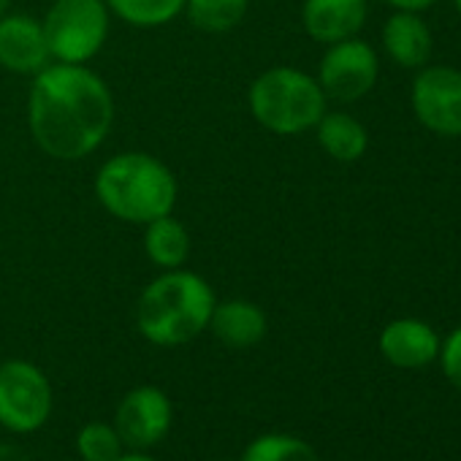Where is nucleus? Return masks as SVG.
<instances>
[{
    "mask_svg": "<svg viewBox=\"0 0 461 461\" xmlns=\"http://www.w3.org/2000/svg\"><path fill=\"white\" fill-rule=\"evenodd\" d=\"M114 125V95L87 66L50 63L28 93V128L36 147L60 163L98 152Z\"/></svg>",
    "mask_w": 461,
    "mask_h": 461,
    "instance_id": "f257e3e1",
    "label": "nucleus"
},
{
    "mask_svg": "<svg viewBox=\"0 0 461 461\" xmlns=\"http://www.w3.org/2000/svg\"><path fill=\"white\" fill-rule=\"evenodd\" d=\"M95 198L120 222L147 225L171 214L179 198L174 171L155 155L125 149L106 158L95 171Z\"/></svg>",
    "mask_w": 461,
    "mask_h": 461,
    "instance_id": "f03ea898",
    "label": "nucleus"
},
{
    "mask_svg": "<svg viewBox=\"0 0 461 461\" xmlns=\"http://www.w3.org/2000/svg\"><path fill=\"white\" fill-rule=\"evenodd\" d=\"M217 296L212 285L190 269L160 272L136 302V329L158 348H179L209 329Z\"/></svg>",
    "mask_w": 461,
    "mask_h": 461,
    "instance_id": "7ed1b4c3",
    "label": "nucleus"
},
{
    "mask_svg": "<svg viewBox=\"0 0 461 461\" xmlns=\"http://www.w3.org/2000/svg\"><path fill=\"white\" fill-rule=\"evenodd\" d=\"M248 106L261 128L277 136H299L326 114V93L315 77L294 66H275L253 79Z\"/></svg>",
    "mask_w": 461,
    "mask_h": 461,
    "instance_id": "20e7f679",
    "label": "nucleus"
},
{
    "mask_svg": "<svg viewBox=\"0 0 461 461\" xmlns=\"http://www.w3.org/2000/svg\"><path fill=\"white\" fill-rule=\"evenodd\" d=\"M106 0H52L41 17L52 63L87 66L101 55L112 33Z\"/></svg>",
    "mask_w": 461,
    "mask_h": 461,
    "instance_id": "39448f33",
    "label": "nucleus"
},
{
    "mask_svg": "<svg viewBox=\"0 0 461 461\" xmlns=\"http://www.w3.org/2000/svg\"><path fill=\"white\" fill-rule=\"evenodd\" d=\"M52 407V383L41 366L25 358L0 364V426L14 434H33L47 426Z\"/></svg>",
    "mask_w": 461,
    "mask_h": 461,
    "instance_id": "423d86ee",
    "label": "nucleus"
},
{
    "mask_svg": "<svg viewBox=\"0 0 461 461\" xmlns=\"http://www.w3.org/2000/svg\"><path fill=\"white\" fill-rule=\"evenodd\" d=\"M377 82V55L366 41L345 39L337 44H329L321 68H318V85L326 93V98L353 104L364 98Z\"/></svg>",
    "mask_w": 461,
    "mask_h": 461,
    "instance_id": "0eeeda50",
    "label": "nucleus"
},
{
    "mask_svg": "<svg viewBox=\"0 0 461 461\" xmlns=\"http://www.w3.org/2000/svg\"><path fill=\"white\" fill-rule=\"evenodd\" d=\"M174 423V404L158 385L131 388L114 412V429L125 447L147 450L158 445Z\"/></svg>",
    "mask_w": 461,
    "mask_h": 461,
    "instance_id": "6e6552de",
    "label": "nucleus"
},
{
    "mask_svg": "<svg viewBox=\"0 0 461 461\" xmlns=\"http://www.w3.org/2000/svg\"><path fill=\"white\" fill-rule=\"evenodd\" d=\"M418 120L439 136H461V71L437 66L418 74L412 85Z\"/></svg>",
    "mask_w": 461,
    "mask_h": 461,
    "instance_id": "1a4fd4ad",
    "label": "nucleus"
},
{
    "mask_svg": "<svg viewBox=\"0 0 461 461\" xmlns=\"http://www.w3.org/2000/svg\"><path fill=\"white\" fill-rule=\"evenodd\" d=\"M52 63L44 25L31 14L0 17V68L17 77H36Z\"/></svg>",
    "mask_w": 461,
    "mask_h": 461,
    "instance_id": "9d476101",
    "label": "nucleus"
},
{
    "mask_svg": "<svg viewBox=\"0 0 461 461\" xmlns=\"http://www.w3.org/2000/svg\"><path fill=\"white\" fill-rule=\"evenodd\" d=\"M206 331H212L214 339L230 350H248V348H256L267 337L269 321H267V312L256 302L225 299L214 304Z\"/></svg>",
    "mask_w": 461,
    "mask_h": 461,
    "instance_id": "9b49d317",
    "label": "nucleus"
},
{
    "mask_svg": "<svg viewBox=\"0 0 461 461\" xmlns=\"http://www.w3.org/2000/svg\"><path fill=\"white\" fill-rule=\"evenodd\" d=\"M366 20V0H304L302 23L310 39L337 44L353 39Z\"/></svg>",
    "mask_w": 461,
    "mask_h": 461,
    "instance_id": "f8f14e48",
    "label": "nucleus"
},
{
    "mask_svg": "<svg viewBox=\"0 0 461 461\" xmlns=\"http://www.w3.org/2000/svg\"><path fill=\"white\" fill-rule=\"evenodd\" d=\"M380 353L388 364L399 369H420L439 356V339L431 326L412 318H402L383 329Z\"/></svg>",
    "mask_w": 461,
    "mask_h": 461,
    "instance_id": "ddd939ff",
    "label": "nucleus"
},
{
    "mask_svg": "<svg viewBox=\"0 0 461 461\" xmlns=\"http://www.w3.org/2000/svg\"><path fill=\"white\" fill-rule=\"evenodd\" d=\"M144 228V256L152 267H158L160 272H168V269H182L190 258V250H193V240H190V230L185 228L182 220L171 214H163Z\"/></svg>",
    "mask_w": 461,
    "mask_h": 461,
    "instance_id": "4468645a",
    "label": "nucleus"
},
{
    "mask_svg": "<svg viewBox=\"0 0 461 461\" xmlns=\"http://www.w3.org/2000/svg\"><path fill=\"white\" fill-rule=\"evenodd\" d=\"M383 44L385 52L404 68L423 66L431 52V36L426 25L415 17V12L393 14L383 28Z\"/></svg>",
    "mask_w": 461,
    "mask_h": 461,
    "instance_id": "2eb2a0df",
    "label": "nucleus"
},
{
    "mask_svg": "<svg viewBox=\"0 0 461 461\" xmlns=\"http://www.w3.org/2000/svg\"><path fill=\"white\" fill-rule=\"evenodd\" d=\"M315 131L326 155L339 163H353L366 152V144H369L366 128L345 112H326L318 120Z\"/></svg>",
    "mask_w": 461,
    "mask_h": 461,
    "instance_id": "dca6fc26",
    "label": "nucleus"
},
{
    "mask_svg": "<svg viewBox=\"0 0 461 461\" xmlns=\"http://www.w3.org/2000/svg\"><path fill=\"white\" fill-rule=\"evenodd\" d=\"M250 12V0H185V17L201 33H230L237 31Z\"/></svg>",
    "mask_w": 461,
    "mask_h": 461,
    "instance_id": "f3484780",
    "label": "nucleus"
},
{
    "mask_svg": "<svg viewBox=\"0 0 461 461\" xmlns=\"http://www.w3.org/2000/svg\"><path fill=\"white\" fill-rule=\"evenodd\" d=\"M106 6L114 20L131 25V28H163L182 17L185 0H106Z\"/></svg>",
    "mask_w": 461,
    "mask_h": 461,
    "instance_id": "a211bd4d",
    "label": "nucleus"
},
{
    "mask_svg": "<svg viewBox=\"0 0 461 461\" xmlns=\"http://www.w3.org/2000/svg\"><path fill=\"white\" fill-rule=\"evenodd\" d=\"M240 461H321V456L307 439L275 431L256 437Z\"/></svg>",
    "mask_w": 461,
    "mask_h": 461,
    "instance_id": "6ab92c4d",
    "label": "nucleus"
},
{
    "mask_svg": "<svg viewBox=\"0 0 461 461\" xmlns=\"http://www.w3.org/2000/svg\"><path fill=\"white\" fill-rule=\"evenodd\" d=\"M77 453L82 461H117L125 453V445L114 423L90 420L77 434Z\"/></svg>",
    "mask_w": 461,
    "mask_h": 461,
    "instance_id": "aec40b11",
    "label": "nucleus"
},
{
    "mask_svg": "<svg viewBox=\"0 0 461 461\" xmlns=\"http://www.w3.org/2000/svg\"><path fill=\"white\" fill-rule=\"evenodd\" d=\"M439 356H442V372H445V377L461 391V326L439 348Z\"/></svg>",
    "mask_w": 461,
    "mask_h": 461,
    "instance_id": "412c9836",
    "label": "nucleus"
},
{
    "mask_svg": "<svg viewBox=\"0 0 461 461\" xmlns=\"http://www.w3.org/2000/svg\"><path fill=\"white\" fill-rule=\"evenodd\" d=\"M388 4H393L402 12H423L434 4V0H388Z\"/></svg>",
    "mask_w": 461,
    "mask_h": 461,
    "instance_id": "4be33fe9",
    "label": "nucleus"
},
{
    "mask_svg": "<svg viewBox=\"0 0 461 461\" xmlns=\"http://www.w3.org/2000/svg\"><path fill=\"white\" fill-rule=\"evenodd\" d=\"M117 461H158V458H152V456L144 453V450H131V453H122Z\"/></svg>",
    "mask_w": 461,
    "mask_h": 461,
    "instance_id": "5701e85b",
    "label": "nucleus"
},
{
    "mask_svg": "<svg viewBox=\"0 0 461 461\" xmlns=\"http://www.w3.org/2000/svg\"><path fill=\"white\" fill-rule=\"evenodd\" d=\"M456 9H458V14H461V0H456Z\"/></svg>",
    "mask_w": 461,
    "mask_h": 461,
    "instance_id": "b1692460",
    "label": "nucleus"
},
{
    "mask_svg": "<svg viewBox=\"0 0 461 461\" xmlns=\"http://www.w3.org/2000/svg\"><path fill=\"white\" fill-rule=\"evenodd\" d=\"M212 461H230V458H212Z\"/></svg>",
    "mask_w": 461,
    "mask_h": 461,
    "instance_id": "393cba45",
    "label": "nucleus"
}]
</instances>
